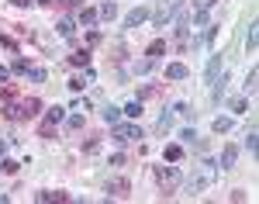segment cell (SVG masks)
<instances>
[{"label": "cell", "instance_id": "obj_39", "mask_svg": "<svg viewBox=\"0 0 259 204\" xmlns=\"http://www.w3.org/2000/svg\"><path fill=\"white\" fill-rule=\"evenodd\" d=\"M83 149H87V152H94V149H97V135H90V139L83 142Z\"/></svg>", "mask_w": 259, "mask_h": 204}, {"label": "cell", "instance_id": "obj_15", "mask_svg": "<svg viewBox=\"0 0 259 204\" xmlns=\"http://www.w3.org/2000/svg\"><path fill=\"white\" fill-rule=\"evenodd\" d=\"M80 24L83 28H94V24H97V11H94V7H83L80 11Z\"/></svg>", "mask_w": 259, "mask_h": 204}, {"label": "cell", "instance_id": "obj_27", "mask_svg": "<svg viewBox=\"0 0 259 204\" xmlns=\"http://www.w3.org/2000/svg\"><path fill=\"white\" fill-rule=\"evenodd\" d=\"M38 135H41V139H52V135H56V125H52V121H41Z\"/></svg>", "mask_w": 259, "mask_h": 204}, {"label": "cell", "instance_id": "obj_14", "mask_svg": "<svg viewBox=\"0 0 259 204\" xmlns=\"http://www.w3.org/2000/svg\"><path fill=\"white\" fill-rule=\"evenodd\" d=\"M162 52H166V42H162V38H156L152 45H149V49H145V59H152V62H156V59L162 56Z\"/></svg>", "mask_w": 259, "mask_h": 204}, {"label": "cell", "instance_id": "obj_24", "mask_svg": "<svg viewBox=\"0 0 259 204\" xmlns=\"http://www.w3.org/2000/svg\"><path fill=\"white\" fill-rule=\"evenodd\" d=\"M256 87H259V69H249V80H245V90H249V94H256Z\"/></svg>", "mask_w": 259, "mask_h": 204}, {"label": "cell", "instance_id": "obj_13", "mask_svg": "<svg viewBox=\"0 0 259 204\" xmlns=\"http://www.w3.org/2000/svg\"><path fill=\"white\" fill-rule=\"evenodd\" d=\"M97 18L114 21V18H118V4H114V0H104V4H100V11H97Z\"/></svg>", "mask_w": 259, "mask_h": 204}, {"label": "cell", "instance_id": "obj_5", "mask_svg": "<svg viewBox=\"0 0 259 204\" xmlns=\"http://www.w3.org/2000/svg\"><path fill=\"white\" fill-rule=\"evenodd\" d=\"M183 4H187V0H162V4H159V11H156V18H152V24H156V28H162V24L173 18V14H177Z\"/></svg>", "mask_w": 259, "mask_h": 204}, {"label": "cell", "instance_id": "obj_23", "mask_svg": "<svg viewBox=\"0 0 259 204\" xmlns=\"http://www.w3.org/2000/svg\"><path fill=\"white\" fill-rule=\"evenodd\" d=\"M218 135H225V132H232V118H214V125H211Z\"/></svg>", "mask_w": 259, "mask_h": 204}, {"label": "cell", "instance_id": "obj_17", "mask_svg": "<svg viewBox=\"0 0 259 204\" xmlns=\"http://www.w3.org/2000/svg\"><path fill=\"white\" fill-rule=\"evenodd\" d=\"M73 31H76V21H73V18H62L59 21V35H62V38H73Z\"/></svg>", "mask_w": 259, "mask_h": 204}, {"label": "cell", "instance_id": "obj_4", "mask_svg": "<svg viewBox=\"0 0 259 204\" xmlns=\"http://www.w3.org/2000/svg\"><path fill=\"white\" fill-rule=\"evenodd\" d=\"M114 128V142H139V139H145V132H142L139 125H111Z\"/></svg>", "mask_w": 259, "mask_h": 204}, {"label": "cell", "instance_id": "obj_33", "mask_svg": "<svg viewBox=\"0 0 259 204\" xmlns=\"http://www.w3.org/2000/svg\"><path fill=\"white\" fill-rule=\"evenodd\" d=\"M66 125H69V128H83V114H69Z\"/></svg>", "mask_w": 259, "mask_h": 204}, {"label": "cell", "instance_id": "obj_43", "mask_svg": "<svg viewBox=\"0 0 259 204\" xmlns=\"http://www.w3.org/2000/svg\"><path fill=\"white\" fill-rule=\"evenodd\" d=\"M38 4H45V7H52V4H56V0H38Z\"/></svg>", "mask_w": 259, "mask_h": 204}, {"label": "cell", "instance_id": "obj_26", "mask_svg": "<svg viewBox=\"0 0 259 204\" xmlns=\"http://www.w3.org/2000/svg\"><path fill=\"white\" fill-rule=\"evenodd\" d=\"M256 145H259V135H256V128H249V135H245V149L256 152Z\"/></svg>", "mask_w": 259, "mask_h": 204}, {"label": "cell", "instance_id": "obj_16", "mask_svg": "<svg viewBox=\"0 0 259 204\" xmlns=\"http://www.w3.org/2000/svg\"><path fill=\"white\" fill-rule=\"evenodd\" d=\"M69 66H83V69H87V66H90V52H87V49L73 52V56H69Z\"/></svg>", "mask_w": 259, "mask_h": 204}, {"label": "cell", "instance_id": "obj_38", "mask_svg": "<svg viewBox=\"0 0 259 204\" xmlns=\"http://www.w3.org/2000/svg\"><path fill=\"white\" fill-rule=\"evenodd\" d=\"M173 111H180V114H183V118H194V111H190V107H187V104H177V107H173Z\"/></svg>", "mask_w": 259, "mask_h": 204}, {"label": "cell", "instance_id": "obj_2", "mask_svg": "<svg viewBox=\"0 0 259 204\" xmlns=\"http://www.w3.org/2000/svg\"><path fill=\"white\" fill-rule=\"evenodd\" d=\"M156 184H159L162 197L177 194V187H180V170H177V166H159V170H156Z\"/></svg>", "mask_w": 259, "mask_h": 204}, {"label": "cell", "instance_id": "obj_37", "mask_svg": "<svg viewBox=\"0 0 259 204\" xmlns=\"http://www.w3.org/2000/svg\"><path fill=\"white\" fill-rule=\"evenodd\" d=\"M180 139H183V142H194L197 135H194V128H183V132H180Z\"/></svg>", "mask_w": 259, "mask_h": 204}, {"label": "cell", "instance_id": "obj_42", "mask_svg": "<svg viewBox=\"0 0 259 204\" xmlns=\"http://www.w3.org/2000/svg\"><path fill=\"white\" fill-rule=\"evenodd\" d=\"M4 152H7V139H0V159H4Z\"/></svg>", "mask_w": 259, "mask_h": 204}, {"label": "cell", "instance_id": "obj_25", "mask_svg": "<svg viewBox=\"0 0 259 204\" xmlns=\"http://www.w3.org/2000/svg\"><path fill=\"white\" fill-rule=\"evenodd\" d=\"M11 73H18V76H24V73H28V59H21V56H18V59L11 62Z\"/></svg>", "mask_w": 259, "mask_h": 204}, {"label": "cell", "instance_id": "obj_30", "mask_svg": "<svg viewBox=\"0 0 259 204\" xmlns=\"http://www.w3.org/2000/svg\"><path fill=\"white\" fill-rule=\"evenodd\" d=\"M18 166L21 163H14V159H0V170H4V173H18Z\"/></svg>", "mask_w": 259, "mask_h": 204}, {"label": "cell", "instance_id": "obj_9", "mask_svg": "<svg viewBox=\"0 0 259 204\" xmlns=\"http://www.w3.org/2000/svg\"><path fill=\"white\" fill-rule=\"evenodd\" d=\"M107 194H111V197H128V194H132V184H128V180H111V184H107Z\"/></svg>", "mask_w": 259, "mask_h": 204}, {"label": "cell", "instance_id": "obj_18", "mask_svg": "<svg viewBox=\"0 0 259 204\" xmlns=\"http://www.w3.org/2000/svg\"><path fill=\"white\" fill-rule=\"evenodd\" d=\"M162 159H166V163H177V159H183V149H180V145H166Z\"/></svg>", "mask_w": 259, "mask_h": 204}, {"label": "cell", "instance_id": "obj_28", "mask_svg": "<svg viewBox=\"0 0 259 204\" xmlns=\"http://www.w3.org/2000/svg\"><path fill=\"white\" fill-rule=\"evenodd\" d=\"M156 128H159V132H169V128H173V114L166 111V114L159 118V125H156Z\"/></svg>", "mask_w": 259, "mask_h": 204}, {"label": "cell", "instance_id": "obj_32", "mask_svg": "<svg viewBox=\"0 0 259 204\" xmlns=\"http://www.w3.org/2000/svg\"><path fill=\"white\" fill-rule=\"evenodd\" d=\"M83 87H87V80H83V76H73V80H69V90H76V94H80Z\"/></svg>", "mask_w": 259, "mask_h": 204}, {"label": "cell", "instance_id": "obj_40", "mask_svg": "<svg viewBox=\"0 0 259 204\" xmlns=\"http://www.w3.org/2000/svg\"><path fill=\"white\" fill-rule=\"evenodd\" d=\"M11 4H14V7H31L35 0H11Z\"/></svg>", "mask_w": 259, "mask_h": 204}, {"label": "cell", "instance_id": "obj_6", "mask_svg": "<svg viewBox=\"0 0 259 204\" xmlns=\"http://www.w3.org/2000/svg\"><path fill=\"white\" fill-rule=\"evenodd\" d=\"M235 159H239V149H235V145H225V149H221V159H218V170H221V173L232 170Z\"/></svg>", "mask_w": 259, "mask_h": 204}, {"label": "cell", "instance_id": "obj_3", "mask_svg": "<svg viewBox=\"0 0 259 204\" xmlns=\"http://www.w3.org/2000/svg\"><path fill=\"white\" fill-rule=\"evenodd\" d=\"M214 177H218V166H214V163H204L200 177H197V180H190V184H187V190H190V194H200L204 187L214 184Z\"/></svg>", "mask_w": 259, "mask_h": 204}, {"label": "cell", "instance_id": "obj_20", "mask_svg": "<svg viewBox=\"0 0 259 204\" xmlns=\"http://www.w3.org/2000/svg\"><path fill=\"white\" fill-rule=\"evenodd\" d=\"M256 31H259V21H249V38H245L249 52H256Z\"/></svg>", "mask_w": 259, "mask_h": 204}, {"label": "cell", "instance_id": "obj_36", "mask_svg": "<svg viewBox=\"0 0 259 204\" xmlns=\"http://www.w3.org/2000/svg\"><path fill=\"white\" fill-rule=\"evenodd\" d=\"M28 76H31L35 83H41V80H45V69H28Z\"/></svg>", "mask_w": 259, "mask_h": 204}, {"label": "cell", "instance_id": "obj_31", "mask_svg": "<svg viewBox=\"0 0 259 204\" xmlns=\"http://www.w3.org/2000/svg\"><path fill=\"white\" fill-rule=\"evenodd\" d=\"M14 97H18V90H14V87H4V90H0V101H4V104L14 101Z\"/></svg>", "mask_w": 259, "mask_h": 204}, {"label": "cell", "instance_id": "obj_29", "mask_svg": "<svg viewBox=\"0 0 259 204\" xmlns=\"http://www.w3.org/2000/svg\"><path fill=\"white\" fill-rule=\"evenodd\" d=\"M228 107H232L235 114H245V107H249V104H245V97H235V101L228 104Z\"/></svg>", "mask_w": 259, "mask_h": 204}, {"label": "cell", "instance_id": "obj_11", "mask_svg": "<svg viewBox=\"0 0 259 204\" xmlns=\"http://www.w3.org/2000/svg\"><path fill=\"white\" fill-rule=\"evenodd\" d=\"M218 73H221V56H211V59H207V69H204V80L214 83V80H218Z\"/></svg>", "mask_w": 259, "mask_h": 204}, {"label": "cell", "instance_id": "obj_35", "mask_svg": "<svg viewBox=\"0 0 259 204\" xmlns=\"http://www.w3.org/2000/svg\"><path fill=\"white\" fill-rule=\"evenodd\" d=\"M0 45H4V49H18V42L11 38V35H0Z\"/></svg>", "mask_w": 259, "mask_h": 204}, {"label": "cell", "instance_id": "obj_7", "mask_svg": "<svg viewBox=\"0 0 259 204\" xmlns=\"http://www.w3.org/2000/svg\"><path fill=\"white\" fill-rule=\"evenodd\" d=\"M145 21H149V7H142V4H139V7L124 18V28H139V24H145Z\"/></svg>", "mask_w": 259, "mask_h": 204}, {"label": "cell", "instance_id": "obj_22", "mask_svg": "<svg viewBox=\"0 0 259 204\" xmlns=\"http://www.w3.org/2000/svg\"><path fill=\"white\" fill-rule=\"evenodd\" d=\"M104 121H107V125H118L121 121V107H104Z\"/></svg>", "mask_w": 259, "mask_h": 204}, {"label": "cell", "instance_id": "obj_41", "mask_svg": "<svg viewBox=\"0 0 259 204\" xmlns=\"http://www.w3.org/2000/svg\"><path fill=\"white\" fill-rule=\"evenodd\" d=\"M7 76H11V69H7V66H0V83L7 80Z\"/></svg>", "mask_w": 259, "mask_h": 204}, {"label": "cell", "instance_id": "obj_12", "mask_svg": "<svg viewBox=\"0 0 259 204\" xmlns=\"http://www.w3.org/2000/svg\"><path fill=\"white\" fill-rule=\"evenodd\" d=\"M173 31H177V38H180V42H187V35H190V14H180V18H177V28H173Z\"/></svg>", "mask_w": 259, "mask_h": 204}, {"label": "cell", "instance_id": "obj_8", "mask_svg": "<svg viewBox=\"0 0 259 204\" xmlns=\"http://www.w3.org/2000/svg\"><path fill=\"white\" fill-rule=\"evenodd\" d=\"M35 201L38 204H49V201H73L66 190H41V194H35Z\"/></svg>", "mask_w": 259, "mask_h": 204}, {"label": "cell", "instance_id": "obj_10", "mask_svg": "<svg viewBox=\"0 0 259 204\" xmlns=\"http://www.w3.org/2000/svg\"><path fill=\"white\" fill-rule=\"evenodd\" d=\"M187 76H190V69L183 62H169L166 66V80H187Z\"/></svg>", "mask_w": 259, "mask_h": 204}, {"label": "cell", "instance_id": "obj_19", "mask_svg": "<svg viewBox=\"0 0 259 204\" xmlns=\"http://www.w3.org/2000/svg\"><path fill=\"white\" fill-rule=\"evenodd\" d=\"M45 121H52V125L66 121V107H49V114H45Z\"/></svg>", "mask_w": 259, "mask_h": 204}, {"label": "cell", "instance_id": "obj_1", "mask_svg": "<svg viewBox=\"0 0 259 204\" xmlns=\"http://www.w3.org/2000/svg\"><path fill=\"white\" fill-rule=\"evenodd\" d=\"M38 111H41V101H38V97H28V101H21V104H11V101H7L4 118H7V121H28V118H35Z\"/></svg>", "mask_w": 259, "mask_h": 204}, {"label": "cell", "instance_id": "obj_34", "mask_svg": "<svg viewBox=\"0 0 259 204\" xmlns=\"http://www.w3.org/2000/svg\"><path fill=\"white\" fill-rule=\"evenodd\" d=\"M207 7H214V0H194V11H207Z\"/></svg>", "mask_w": 259, "mask_h": 204}, {"label": "cell", "instance_id": "obj_21", "mask_svg": "<svg viewBox=\"0 0 259 204\" xmlns=\"http://www.w3.org/2000/svg\"><path fill=\"white\" fill-rule=\"evenodd\" d=\"M121 114H128V118H139V114H142V101L124 104V107H121Z\"/></svg>", "mask_w": 259, "mask_h": 204}]
</instances>
